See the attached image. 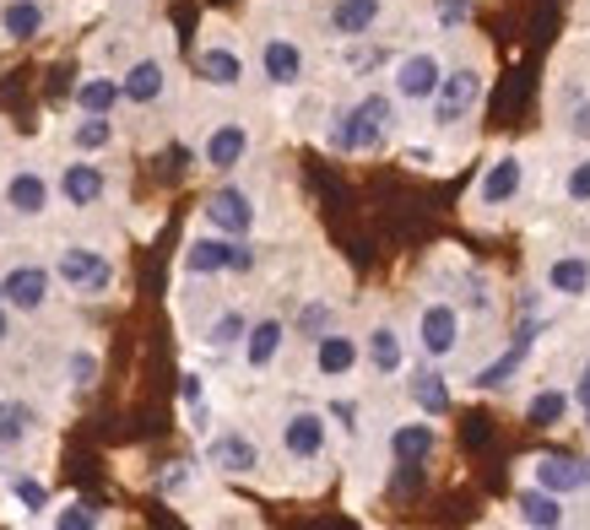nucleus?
<instances>
[{
	"mask_svg": "<svg viewBox=\"0 0 590 530\" xmlns=\"http://www.w3.org/2000/svg\"><path fill=\"white\" fill-rule=\"evenodd\" d=\"M390 98H380V92H369L363 103H352L347 114L337 120V130H331V141H337V152H374L384 141V124H390Z\"/></svg>",
	"mask_w": 590,
	"mask_h": 530,
	"instance_id": "obj_1",
	"label": "nucleus"
},
{
	"mask_svg": "<svg viewBox=\"0 0 590 530\" xmlns=\"http://www.w3.org/2000/svg\"><path fill=\"white\" fill-rule=\"evenodd\" d=\"M54 277L66 287H77V292H87V298H98V292L114 287V266H109V254H98V249L71 244L60 260H54Z\"/></svg>",
	"mask_w": 590,
	"mask_h": 530,
	"instance_id": "obj_2",
	"label": "nucleus"
},
{
	"mask_svg": "<svg viewBox=\"0 0 590 530\" xmlns=\"http://www.w3.org/2000/svg\"><path fill=\"white\" fill-rule=\"evenodd\" d=\"M477 98H482V71H450V77H439L433 87V124H461L471 109H477Z\"/></svg>",
	"mask_w": 590,
	"mask_h": 530,
	"instance_id": "obj_3",
	"label": "nucleus"
},
{
	"mask_svg": "<svg viewBox=\"0 0 590 530\" xmlns=\"http://www.w3.org/2000/svg\"><path fill=\"white\" fill-rule=\"evenodd\" d=\"M0 303L17 309V314H39L49 303V271L43 266H11L0 277Z\"/></svg>",
	"mask_w": 590,
	"mask_h": 530,
	"instance_id": "obj_4",
	"label": "nucleus"
},
{
	"mask_svg": "<svg viewBox=\"0 0 590 530\" xmlns=\"http://www.w3.org/2000/svg\"><path fill=\"white\" fill-rule=\"evenodd\" d=\"M418 341L428 358H450L461 347V309L456 303H428L418 320Z\"/></svg>",
	"mask_w": 590,
	"mask_h": 530,
	"instance_id": "obj_5",
	"label": "nucleus"
},
{
	"mask_svg": "<svg viewBox=\"0 0 590 530\" xmlns=\"http://www.w3.org/2000/svg\"><path fill=\"white\" fill-rule=\"evenodd\" d=\"M326 439H331L326 411H293V417L282 422V449H288L293 460H320V454H326Z\"/></svg>",
	"mask_w": 590,
	"mask_h": 530,
	"instance_id": "obj_6",
	"label": "nucleus"
},
{
	"mask_svg": "<svg viewBox=\"0 0 590 530\" xmlns=\"http://www.w3.org/2000/svg\"><path fill=\"white\" fill-rule=\"evenodd\" d=\"M207 222L222 233V239H244V233L254 228V201L244 196V190L228 184V190H217V196L207 201Z\"/></svg>",
	"mask_w": 590,
	"mask_h": 530,
	"instance_id": "obj_7",
	"label": "nucleus"
},
{
	"mask_svg": "<svg viewBox=\"0 0 590 530\" xmlns=\"http://www.w3.org/2000/svg\"><path fill=\"white\" fill-rule=\"evenodd\" d=\"M439 77H444L439 54L418 49V54H407V60L396 66V98H407V103H428V98H433V87H439Z\"/></svg>",
	"mask_w": 590,
	"mask_h": 530,
	"instance_id": "obj_8",
	"label": "nucleus"
},
{
	"mask_svg": "<svg viewBox=\"0 0 590 530\" xmlns=\"http://www.w3.org/2000/svg\"><path fill=\"white\" fill-rule=\"evenodd\" d=\"M244 152H250V130L239 120H222L217 130L207 136V168H217V173H233V168L244 163Z\"/></svg>",
	"mask_w": 590,
	"mask_h": 530,
	"instance_id": "obj_9",
	"label": "nucleus"
},
{
	"mask_svg": "<svg viewBox=\"0 0 590 530\" xmlns=\"http://www.w3.org/2000/svg\"><path fill=\"white\" fill-rule=\"evenodd\" d=\"M260 71L271 87H298L303 82V49L293 39H266L260 43Z\"/></svg>",
	"mask_w": 590,
	"mask_h": 530,
	"instance_id": "obj_10",
	"label": "nucleus"
},
{
	"mask_svg": "<svg viewBox=\"0 0 590 530\" xmlns=\"http://www.w3.org/2000/svg\"><path fill=\"white\" fill-rule=\"evenodd\" d=\"M60 196H66V206L87 211V206H98L109 196V179H103L98 163H66V173H60Z\"/></svg>",
	"mask_w": 590,
	"mask_h": 530,
	"instance_id": "obj_11",
	"label": "nucleus"
},
{
	"mask_svg": "<svg viewBox=\"0 0 590 530\" xmlns=\"http://www.w3.org/2000/svg\"><path fill=\"white\" fill-rule=\"evenodd\" d=\"M6 206H11L17 217H43V211H49V179H43L39 168H17V173L6 179Z\"/></svg>",
	"mask_w": 590,
	"mask_h": 530,
	"instance_id": "obj_12",
	"label": "nucleus"
},
{
	"mask_svg": "<svg viewBox=\"0 0 590 530\" xmlns=\"http://www.w3.org/2000/svg\"><path fill=\"white\" fill-rule=\"evenodd\" d=\"M207 460L217 471H228V477H250L254 466H260V449H254L250 433H222V439H211Z\"/></svg>",
	"mask_w": 590,
	"mask_h": 530,
	"instance_id": "obj_13",
	"label": "nucleus"
},
{
	"mask_svg": "<svg viewBox=\"0 0 590 530\" xmlns=\"http://www.w3.org/2000/svg\"><path fill=\"white\" fill-rule=\"evenodd\" d=\"M163 87H169L163 60H136V66L126 71V82H120V98L136 103V109H147V103H158V98H163Z\"/></svg>",
	"mask_w": 590,
	"mask_h": 530,
	"instance_id": "obj_14",
	"label": "nucleus"
},
{
	"mask_svg": "<svg viewBox=\"0 0 590 530\" xmlns=\"http://www.w3.org/2000/svg\"><path fill=\"white\" fill-rule=\"evenodd\" d=\"M380 17H384V0H337L331 6V33L337 39H363V33H374Z\"/></svg>",
	"mask_w": 590,
	"mask_h": 530,
	"instance_id": "obj_15",
	"label": "nucleus"
},
{
	"mask_svg": "<svg viewBox=\"0 0 590 530\" xmlns=\"http://www.w3.org/2000/svg\"><path fill=\"white\" fill-rule=\"evenodd\" d=\"M358 341L352 336H341V330H326L320 341H314V368H320V379H341V373H352L358 368Z\"/></svg>",
	"mask_w": 590,
	"mask_h": 530,
	"instance_id": "obj_16",
	"label": "nucleus"
},
{
	"mask_svg": "<svg viewBox=\"0 0 590 530\" xmlns=\"http://www.w3.org/2000/svg\"><path fill=\"white\" fill-rule=\"evenodd\" d=\"M520 196V158H493L488 173H482V184H477V201L482 206H509Z\"/></svg>",
	"mask_w": 590,
	"mask_h": 530,
	"instance_id": "obj_17",
	"label": "nucleus"
},
{
	"mask_svg": "<svg viewBox=\"0 0 590 530\" xmlns=\"http://www.w3.org/2000/svg\"><path fill=\"white\" fill-rule=\"evenodd\" d=\"M43 22H49L43 0H6V6H0V33H6V39H17V43L39 39Z\"/></svg>",
	"mask_w": 590,
	"mask_h": 530,
	"instance_id": "obj_18",
	"label": "nucleus"
},
{
	"mask_svg": "<svg viewBox=\"0 0 590 530\" xmlns=\"http://www.w3.org/2000/svg\"><path fill=\"white\" fill-rule=\"evenodd\" d=\"M282 341H288V326H282V320H260V326H250L244 330V363H250L254 373H266V368L277 363Z\"/></svg>",
	"mask_w": 590,
	"mask_h": 530,
	"instance_id": "obj_19",
	"label": "nucleus"
},
{
	"mask_svg": "<svg viewBox=\"0 0 590 530\" xmlns=\"http://www.w3.org/2000/svg\"><path fill=\"white\" fill-rule=\"evenodd\" d=\"M228 266H233V239H190V249H184L190 277H217Z\"/></svg>",
	"mask_w": 590,
	"mask_h": 530,
	"instance_id": "obj_20",
	"label": "nucleus"
},
{
	"mask_svg": "<svg viewBox=\"0 0 590 530\" xmlns=\"http://www.w3.org/2000/svg\"><path fill=\"white\" fill-rule=\"evenodd\" d=\"M196 71H201V82H211V87H239L244 82V60H239V49H222V43L201 49Z\"/></svg>",
	"mask_w": 590,
	"mask_h": 530,
	"instance_id": "obj_21",
	"label": "nucleus"
},
{
	"mask_svg": "<svg viewBox=\"0 0 590 530\" xmlns=\"http://www.w3.org/2000/svg\"><path fill=\"white\" fill-rule=\"evenodd\" d=\"M548 287L558 298H586L590 292V260L586 254H558L548 266Z\"/></svg>",
	"mask_w": 590,
	"mask_h": 530,
	"instance_id": "obj_22",
	"label": "nucleus"
},
{
	"mask_svg": "<svg viewBox=\"0 0 590 530\" xmlns=\"http://www.w3.org/2000/svg\"><path fill=\"white\" fill-rule=\"evenodd\" d=\"M531 471H537V488L558 492V498L580 488V460H569V454H542V460H531Z\"/></svg>",
	"mask_w": 590,
	"mask_h": 530,
	"instance_id": "obj_23",
	"label": "nucleus"
},
{
	"mask_svg": "<svg viewBox=\"0 0 590 530\" xmlns=\"http://www.w3.org/2000/svg\"><path fill=\"white\" fill-rule=\"evenodd\" d=\"M514 509H520V520H526V526H542V530L563 526V503H558V492H548V488L520 492V498H514Z\"/></svg>",
	"mask_w": 590,
	"mask_h": 530,
	"instance_id": "obj_24",
	"label": "nucleus"
},
{
	"mask_svg": "<svg viewBox=\"0 0 590 530\" xmlns=\"http://www.w3.org/2000/svg\"><path fill=\"white\" fill-rule=\"evenodd\" d=\"M401 363H407V352H401L396 326H374V330H369V368L390 379V373H401Z\"/></svg>",
	"mask_w": 590,
	"mask_h": 530,
	"instance_id": "obj_25",
	"label": "nucleus"
},
{
	"mask_svg": "<svg viewBox=\"0 0 590 530\" xmlns=\"http://www.w3.org/2000/svg\"><path fill=\"white\" fill-rule=\"evenodd\" d=\"M433 444H439V439H433L428 422H401V428L390 433V454H396V460H428Z\"/></svg>",
	"mask_w": 590,
	"mask_h": 530,
	"instance_id": "obj_26",
	"label": "nucleus"
},
{
	"mask_svg": "<svg viewBox=\"0 0 590 530\" xmlns=\"http://www.w3.org/2000/svg\"><path fill=\"white\" fill-rule=\"evenodd\" d=\"M407 390H412V401H418L428 417H444V411H450V390H444V379H439L433 368H418V373L407 379Z\"/></svg>",
	"mask_w": 590,
	"mask_h": 530,
	"instance_id": "obj_27",
	"label": "nucleus"
},
{
	"mask_svg": "<svg viewBox=\"0 0 590 530\" xmlns=\"http://www.w3.org/2000/svg\"><path fill=\"white\" fill-rule=\"evenodd\" d=\"M77 103H82V114H114L120 82H109V77H87V82L77 87Z\"/></svg>",
	"mask_w": 590,
	"mask_h": 530,
	"instance_id": "obj_28",
	"label": "nucleus"
},
{
	"mask_svg": "<svg viewBox=\"0 0 590 530\" xmlns=\"http://www.w3.org/2000/svg\"><path fill=\"white\" fill-rule=\"evenodd\" d=\"M33 433V407L22 401H0V449H17Z\"/></svg>",
	"mask_w": 590,
	"mask_h": 530,
	"instance_id": "obj_29",
	"label": "nucleus"
},
{
	"mask_svg": "<svg viewBox=\"0 0 590 530\" xmlns=\"http://www.w3.org/2000/svg\"><path fill=\"white\" fill-rule=\"evenodd\" d=\"M244 330H250V320H244L239 309H222V314L211 320L207 341H211V347H217V352H228V347H239V341H244Z\"/></svg>",
	"mask_w": 590,
	"mask_h": 530,
	"instance_id": "obj_30",
	"label": "nucleus"
},
{
	"mask_svg": "<svg viewBox=\"0 0 590 530\" xmlns=\"http://www.w3.org/2000/svg\"><path fill=\"white\" fill-rule=\"evenodd\" d=\"M520 363H526V347L514 341L504 358H493V363H488L482 373H477V379H471V384H477V390H499V384H509V373H514Z\"/></svg>",
	"mask_w": 590,
	"mask_h": 530,
	"instance_id": "obj_31",
	"label": "nucleus"
},
{
	"mask_svg": "<svg viewBox=\"0 0 590 530\" xmlns=\"http://www.w3.org/2000/svg\"><path fill=\"white\" fill-rule=\"evenodd\" d=\"M563 411H569V396H563V390H542V396H531V411H526V417H531L537 428H558Z\"/></svg>",
	"mask_w": 590,
	"mask_h": 530,
	"instance_id": "obj_32",
	"label": "nucleus"
},
{
	"mask_svg": "<svg viewBox=\"0 0 590 530\" xmlns=\"http://www.w3.org/2000/svg\"><path fill=\"white\" fill-rule=\"evenodd\" d=\"M82 152H103L109 141H114V124H109V114H87L82 124H77V136H71Z\"/></svg>",
	"mask_w": 590,
	"mask_h": 530,
	"instance_id": "obj_33",
	"label": "nucleus"
},
{
	"mask_svg": "<svg viewBox=\"0 0 590 530\" xmlns=\"http://www.w3.org/2000/svg\"><path fill=\"white\" fill-rule=\"evenodd\" d=\"M331 320H337V309H331L326 298H314V303H303V314H298V336H303V341H320V336L331 330Z\"/></svg>",
	"mask_w": 590,
	"mask_h": 530,
	"instance_id": "obj_34",
	"label": "nucleus"
},
{
	"mask_svg": "<svg viewBox=\"0 0 590 530\" xmlns=\"http://www.w3.org/2000/svg\"><path fill=\"white\" fill-rule=\"evenodd\" d=\"M54 526H60V530H92V526H98V514H92L87 503H66V509L54 514Z\"/></svg>",
	"mask_w": 590,
	"mask_h": 530,
	"instance_id": "obj_35",
	"label": "nucleus"
},
{
	"mask_svg": "<svg viewBox=\"0 0 590 530\" xmlns=\"http://www.w3.org/2000/svg\"><path fill=\"white\" fill-rule=\"evenodd\" d=\"M92 379H98V352H71V384H77V390H87V384H92Z\"/></svg>",
	"mask_w": 590,
	"mask_h": 530,
	"instance_id": "obj_36",
	"label": "nucleus"
},
{
	"mask_svg": "<svg viewBox=\"0 0 590 530\" xmlns=\"http://www.w3.org/2000/svg\"><path fill=\"white\" fill-rule=\"evenodd\" d=\"M439 28H466L471 22V0H439Z\"/></svg>",
	"mask_w": 590,
	"mask_h": 530,
	"instance_id": "obj_37",
	"label": "nucleus"
},
{
	"mask_svg": "<svg viewBox=\"0 0 590 530\" xmlns=\"http://www.w3.org/2000/svg\"><path fill=\"white\" fill-rule=\"evenodd\" d=\"M563 190H569V201H590V158H586V163H574V168H569Z\"/></svg>",
	"mask_w": 590,
	"mask_h": 530,
	"instance_id": "obj_38",
	"label": "nucleus"
},
{
	"mask_svg": "<svg viewBox=\"0 0 590 530\" xmlns=\"http://www.w3.org/2000/svg\"><path fill=\"white\" fill-rule=\"evenodd\" d=\"M11 492H17V498H22L28 509H49V492H43L33 477H17V482H11Z\"/></svg>",
	"mask_w": 590,
	"mask_h": 530,
	"instance_id": "obj_39",
	"label": "nucleus"
},
{
	"mask_svg": "<svg viewBox=\"0 0 590 530\" xmlns=\"http://www.w3.org/2000/svg\"><path fill=\"white\" fill-rule=\"evenodd\" d=\"M184 488H190V471H184V466L163 471V492H184Z\"/></svg>",
	"mask_w": 590,
	"mask_h": 530,
	"instance_id": "obj_40",
	"label": "nucleus"
},
{
	"mask_svg": "<svg viewBox=\"0 0 590 530\" xmlns=\"http://www.w3.org/2000/svg\"><path fill=\"white\" fill-rule=\"evenodd\" d=\"M569 130H574L580 141H590V103H580V109H574V120H569Z\"/></svg>",
	"mask_w": 590,
	"mask_h": 530,
	"instance_id": "obj_41",
	"label": "nucleus"
},
{
	"mask_svg": "<svg viewBox=\"0 0 590 530\" xmlns=\"http://www.w3.org/2000/svg\"><path fill=\"white\" fill-rule=\"evenodd\" d=\"M179 396H184V401L196 407V401H201V373H184V384H179Z\"/></svg>",
	"mask_w": 590,
	"mask_h": 530,
	"instance_id": "obj_42",
	"label": "nucleus"
},
{
	"mask_svg": "<svg viewBox=\"0 0 590 530\" xmlns=\"http://www.w3.org/2000/svg\"><path fill=\"white\" fill-rule=\"evenodd\" d=\"M250 266H254V249L233 244V266H228V271H250Z\"/></svg>",
	"mask_w": 590,
	"mask_h": 530,
	"instance_id": "obj_43",
	"label": "nucleus"
},
{
	"mask_svg": "<svg viewBox=\"0 0 590 530\" xmlns=\"http://www.w3.org/2000/svg\"><path fill=\"white\" fill-rule=\"evenodd\" d=\"M574 401H580V407H590V363L580 368V384H574Z\"/></svg>",
	"mask_w": 590,
	"mask_h": 530,
	"instance_id": "obj_44",
	"label": "nucleus"
},
{
	"mask_svg": "<svg viewBox=\"0 0 590 530\" xmlns=\"http://www.w3.org/2000/svg\"><path fill=\"white\" fill-rule=\"evenodd\" d=\"M407 163H418V168H428V163H433V152H428V147H412V152H407Z\"/></svg>",
	"mask_w": 590,
	"mask_h": 530,
	"instance_id": "obj_45",
	"label": "nucleus"
},
{
	"mask_svg": "<svg viewBox=\"0 0 590 530\" xmlns=\"http://www.w3.org/2000/svg\"><path fill=\"white\" fill-rule=\"evenodd\" d=\"M11 336V314H6V303H0V341Z\"/></svg>",
	"mask_w": 590,
	"mask_h": 530,
	"instance_id": "obj_46",
	"label": "nucleus"
},
{
	"mask_svg": "<svg viewBox=\"0 0 590 530\" xmlns=\"http://www.w3.org/2000/svg\"><path fill=\"white\" fill-rule=\"evenodd\" d=\"M580 488H590V460H586V466H580Z\"/></svg>",
	"mask_w": 590,
	"mask_h": 530,
	"instance_id": "obj_47",
	"label": "nucleus"
},
{
	"mask_svg": "<svg viewBox=\"0 0 590 530\" xmlns=\"http://www.w3.org/2000/svg\"><path fill=\"white\" fill-rule=\"evenodd\" d=\"M586 428H590V407H586Z\"/></svg>",
	"mask_w": 590,
	"mask_h": 530,
	"instance_id": "obj_48",
	"label": "nucleus"
}]
</instances>
